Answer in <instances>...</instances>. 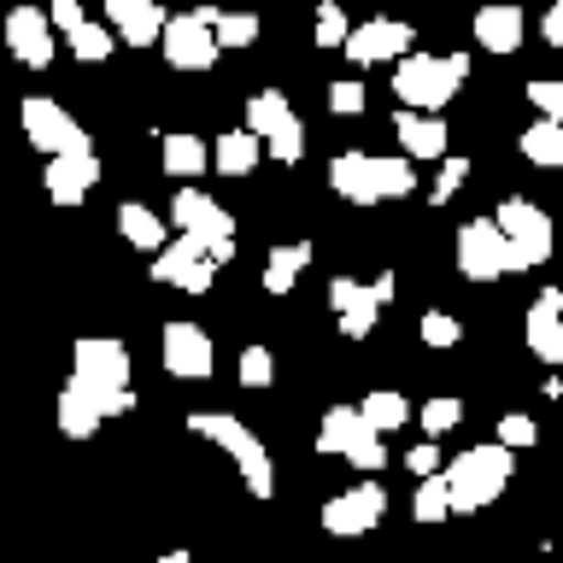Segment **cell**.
<instances>
[{
  "label": "cell",
  "mask_w": 563,
  "mask_h": 563,
  "mask_svg": "<svg viewBox=\"0 0 563 563\" xmlns=\"http://www.w3.org/2000/svg\"><path fill=\"white\" fill-rule=\"evenodd\" d=\"M135 405L130 394V346L112 334H82L70 352V382L59 394V429L70 440H88L100 422L123 417Z\"/></svg>",
  "instance_id": "6da1fadb"
},
{
  "label": "cell",
  "mask_w": 563,
  "mask_h": 563,
  "mask_svg": "<svg viewBox=\"0 0 563 563\" xmlns=\"http://www.w3.org/2000/svg\"><path fill=\"white\" fill-rule=\"evenodd\" d=\"M470 77V53H405L394 65V95H399V112H422V118H440L457 88Z\"/></svg>",
  "instance_id": "7a4b0ae2"
},
{
  "label": "cell",
  "mask_w": 563,
  "mask_h": 563,
  "mask_svg": "<svg viewBox=\"0 0 563 563\" xmlns=\"http://www.w3.org/2000/svg\"><path fill=\"white\" fill-rule=\"evenodd\" d=\"M329 188L341 194L346 206H376V200H405L417 188V165L411 158H382V153H341L329 165Z\"/></svg>",
  "instance_id": "3957f363"
},
{
  "label": "cell",
  "mask_w": 563,
  "mask_h": 563,
  "mask_svg": "<svg viewBox=\"0 0 563 563\" xmlns=\"http://www.w3.org/2000/svg\"><path fill=\"white\" fill-rule=\"evenodd\" d=\"M510 470H517V457H510V446H470L452 457L446 470V487H452V517H470V510H487L499 493L510 487Z\"/></svg>",
  "instance_id": "277c9868"
},
{
  "label": "cell",
  "mask_w": 563,
  "mask_h": 563,
  "mask_svg": "<svg viewBox=\"0 0 563 563\" xmlns=\"http://www.w3.org/2000/svg\"><path fill=\"white\" fill-rule=\"evenodd\" d=\"M188 429L211 440V446H223L229 457H235V470H241V482L253 499H271L276 493V470H271V452H264V440L246 429L241 417H223V411H194L188 417Z\"/></svg>",
  "instance_id": "5b68a950"
},
{
  "label": "cell",
  "mask_w": 563,
  "mask_h": 563,
  "mask_svg": "<svg viewBox=\"0 0 563 563\" xmlns=\"http://www.w3.org/2000/svg\"><path fill=\"white\" fill-rule=\"evenodd\" d=\"M229 258H235V246H211V241H200V235H176L165 253L153 258V282L183 288V294H206Z\"/></svg>",
  "instance_id": "8992f818"
},
{
  "label": "cell",
  "mask_w": 563,
  "mask_h": 563,
  "mask_svg": "<svg viewBox=\"0 0 563 563\" xmlns=\"http://www.w3.org/2000/svg\"><path fill=\"white\" fill-rule=\"evenodd\" d=\"M317 452H323V457H346L352 470H382L387 464L382 429H369L358 405H329L323 429H317Z\"/></svg>",
  "instance_id": "52a82bcc"
},
{
  "label": "cell",
  "mask_w": 563,
  "mask_h": 563,
  "mask_svg": "<svg viewBox=\"0 0 563 563\" xmlns=\"http://www.w3.org/2000/svg\"><path fill=\"white\" fill-rule=\"evenodd\" d=\"M246 130H253L282 165H299V158H306V123H299V112L288 106L282 88H264V95L246 100Z\"/></svg>",
  "instance_id": "ba28073f"
},
{
  "label": "cell",
  "mask_w": 563,
  "mask_h": 563,
  "mask_svg": "<svg viewBox=\"0 0 563 563\" xmlns=\"http://www.w3.org/2000/svg\"><path fill=\"white\" fill-rule=\"evenodd\" d=\"M493 223L505 229L510 271H540V264L552 258V218H545L534 200H505L493 211Z\"/></svg>",
  "instance_id": "9c48e42d"
},
{
  "label": "cell",
  "mask_w": 563,
  "mask_h": 563,
  "mask_svg": "<svg viewBox=\"0 0 563 563\" xmlns=\"http://www.w3.org/2000/svg\"><path fill=\"white\" fill-rule=\"evenodd\" d=\"M211 18H218V7H200V12H176L170 18V30H165V65L170 70H211L218 65V24H211Z\"/></svg>",
  "instance_id": "30bf717a"
},
{
  "label": "cell",
  "mask_w": 563,
  "mask_h": 563,
  "mask_svg": "<svg viewBox=\"0 0 563 563\" xmlns=\"http://www.w3.org/2000/svg\"><path fill=\"white\" fill-rule=\"evenodd\" d=\"M24 135L42 147L47 158H77V153H95L88 147V130L77 118L65 112L59 100H47V95H30L24 100Z\"/></svg>",
  "instance_id": "8fae6325"
},
{
  "label": "cell",
  "mask_w": 563,
  "mask_h": 563,
  "mask_svg": "<svg viewBox=\"0 0 563 563\" xmlns=\"http://www.w3.org/2000/svg\"><path fill=\"white\" fill-rule=\"evenodd\" d=\"M158 358H165V376H176V382H211V369H218V346H211V334L200 323H165Z\"/></svg>",
  "instance_id": "7c38bea8"
},
{
  "label": "cell",
  "mask_w": 563,
  "mask_h": 563,
  "mask_svg": "<svg viewBox=\"0 0 563 563\" xmlns=\"http://www.w3.org/2000/svg\"><path fill=\"white\" fill-rule=\"evenodd\" d=\"M382 517H387V487L382 482H358V487L334 493V499L323 505V528H329L334 540H358Z\"/></svg>",
  "instance_id": "4fadbf2b"
},
{
  "label": "cell",
  "mask_w": 563,
  "mask_h": 563,
  "mask_svg": "<svg viewBox=\"0 0 563 563\" xmlns=\"http://www.w3.org/2000/svg\"><path fill=\"white\" fill-rule=\"evenodd\" d=\"M457 271L470 282H493L510 271V246H505V229L493 218H470L457 229Z\"/></svg>",
  "instance_id": "5bb4252c"
},
{
  "label": "cell",
  "mask_w": 563,
  "mask_h": 563,
  "mask_svg": "<svg viewBox=\"0 0 563 563\" xmlns=\"http://www.w3.org/2000/svg\"><path fill=\"white\" fill-rule=\"evenodd\" d=\"M170 218L183 235H200L211 246H235V218L211 200L206 188H176V206H170Z\"/></svg>",
  "instance_id": "9a60e30c"
},
{
  "label": "cell",
  "mask_w": 563,
  "mask_h": 563,
  "mask_svg": "<svg viewBox=\"0 0 563 563\" xmlns=\"http://www.w3.org/2000/svg\"><path fill=\"white\" fill-rule=\"evenodd\" d=\"M7 47L18 53V65H30V70H47L53 65V18L42 7H12L7 12Z\"/></svg>",
  "instance_id": "2e32d148"
},
{
  "label": "cell",
  "mask_w": 563,
  "mask_h": 563,
  "mask_svg": "<svg viewBox=\"0 0 563 563\" xmlns=\"http://www.w3.org/2000/svg\"><path fill=\"white\" fill-rule=\"evenodd\" d=\"M417 35L411 24H399V18H369V24L352 30L346 42V59L352 65H382V59H405V47H411Z\"/></svg>",
  "instance_id": "e0dca14e"
},
{
  "label": "cell",
  "mask_w": 563,
  "mask_h": 563,
  "mask_svg": "<svg viewBox=\"0 0 563 563\" xmlns=\"http://www.w3.org/2000/svg\"><path fill=\"white\" fill-rule=\"evenodd\" d=\"M329 306H334V317H341L346 341H364V334L376 329V317H382L376 288H369V282H352V276H334L329 282Z\"/></svg>",
  "instance_id": "ac0fdd59"
},
{
  "label": "cell",
  "mask_w": 563,
  "mask_h": 563,
  "mask_svg": "<svg viewBox=\"0 0 563 563\" xmlns=\"http://www.w3.org/2000/svg\"><path fill=\"white\" fill-rule=\"evenodd\" d=\"M106 24H112L118 42H130V47H153V42H165L170 18L158 12V0H106Z\"/></svg>",
  "instance_id": "d6986e66"
},
{
  "label": "cell",
  "mask_w": 563,
  "mask_h": 563,
  "mask_svg": "<svg viewBox=\"0 0 563 563\" xmlns=\"http://www.w3.org/2000/svg\"><path fill=\"white\" fill-rule=\"evenodd\" d=\"M522 329H528V352L540 364H563V288H540Z\"/></svg>",
  "instance_id": "ffe728a7"
},
{
  "label": "cell",
  "mask_w": 563,
  "mask_h": 563,
  "mask_svg": "<svg viewBox=\"0 0 563 563\" xmlns=\"http://www.w3.org/2000/svg\"><path fill=\"white\" fill-rule=\"evenodd\" d=\"M95 183H100V158H95V153L47 158V170H42V188H47V200H53V206H82Z\"/></svg>",
  "instance_id": "44dd1931"
},
{
  "label": "cell",
  "mask_w": 563,
  "mask_h": 563,
  "mask_svg": "<svg viewBox=\"0 0 563 563\" xmlns=\"http://www.w3.org/2000/svg\"><path fill=\"white\" fill-rule=\"evenodd\" d=\"M394 135H399V147H405V158H440V165H446V123L440 118H422V112H399L394 118Z\"/></svg>",
  "instance_id": "7402d4cb"
},
{
  "label": "cell",
  "mask_w": 563,
  "mask_h": 563,
  "mask_svg": "<svg viewBox=\"0 0 563 563\" xmlns=\"http://www.w3.org/2000/svg\"><path fill=\"white\" fill-rule=\"evenodd\" d=\"M522 30H528L522 7H482V12H475V42H482L487 53H517Z\"/></svg>",
  "instance_id": "603a6c76"
},
{
  "label": "cell",
  "mask_w": 563,
  "mask_h": 563,
  "mask_svg": "<svg viewBox=\"0 0 563 563\" xmlns=\"http://www.w3.org/2000/svg\"><path fill=\"white\" fill-rule=\"evenodd\" d=\"M118 235L130 241L135 253H153V258H158V253H165V246L176 241V235H165V223H158V211L135 206V200H130V206H118Z\"/></svg>",
  "instance_id": "cb8c5ba5"
},
{
  "label": "cell",
  "mask_w": 563,
  "mask_h": 563,
  "mask_svg": "<svg viewBox=\"0 0 563 563\" xmlns=\"http://www.w3.org/2000/svg\"><path fill=\"white\" fill-rule=\"evenodd\" d=\"M158 165H165V176H176V183H194V176L211 165V147H206L200 135H165Z\"/></svg>",
  "instance_id": "d4e9b609"
},
{
  "label": "cell",
  "mask_w": 563,
  "mask_h": 563,
  "mask_svg": "<svg viewBox=\"0 0 563 563\" xmlns=\"http://www.w3.org/2000/svg\"><path fill=\"white\" fill-rule=\"evenodd\" d=\"M258 158H264V141L253 130H229V135H218V147H211V165L223 176H246Z\"/></svg>",
  "instance_id": "484cf974"
},
{
  "label": "cell",
  "mask_w": 563,
  "mask_h": 563,
  "mask_svg": "<svg viewBox=\"0 0 563 563\" xmlns=\"http://www.w3.org/2000/svg\"><path fill=\"white\" fill-rule=\"evenodd\" d=\"M517 147L528 165H540V170H563V123H528V130L517 135Z\"/></svg>",
  "instance_id": "4316f807"
},
{
  "label": "cell",
  "mask_w": 563,
  "mask_h": 563,
  "mask_svg": "<svg viewBox=\"0 0 563 563\" xmlns=\"http://www.w3.org/2000/svg\"><path fill=\"white\" fill-rule=\"evenodd\" d=\"M311 264V241H288V246H271V258H264V288L271 294H288L299 271Z\"/></svg>",
  "instance_id": "83f0119b"
},
{
  "label": "cell",
  "mask_w": 563,
  "mask_h": 563,
  "mask_svg": "<svg viewBox=\"0 0 563 563\" xmlns=\"http://www.w3.org/2000/svg\"><path fill=\"white\" fill-rule=\"evenodd\" d=\"M364 422L369 429H382V434H394V429H405V422H411V399L405 394H394V387H376V394H369L364 405Z\"/></svg>",
  "instance_id": "f1b7e54d"
},
{
  "label": "cell",
  "mask_w": 563,
  "mask_h": 563,
  "mask_svg": "<svg viewBox=\"0 0 563 563\" xmlns=\"http://www.w3.org/2000/svg\"><path fill=\"white\" fill-rule=\"evenodd\" d=\"M411 510H417V522H446V517H452V487H446V470H440V475H422Z\"/></svg>",
  "instance_id": "f546056e"
},
{
  "label": "cell",
  "mask_w": 563,
  "mask_h": 563,
  "mask_svg": "<svg viewBox=\"0 0 563 563\" xmlns=\"http://www.w3.org/2000/svg\"><path fill=\"white\" fill-rule=\"evenodd\" d=\"M65 42H70V53H77L82 65H100V59H112V42H118V35L106 30V24H82V30H70Z\"/></svg>",
  "instance_id": "4dcf8cb0"
},
{
  "label": "cell",
  "mask_w": 563,
  "mask_h": 563,
  "mask_svg": "<svg viewBox=\"0 0 563 563\" xmlns=\"http://www.w3.org/2000/svg\"><path fill=\"white\" fill-rule=\"evenodd\" d=\"M417 334H422V346L446 352V346L464 341V323H457L452 311H422V317H417Z\"/></svg>",
  "instance_id": "1f68e13d"
},
{
  "label": "cell",
  "mask_w": 563,
  "mask_h": 563,
  "mask_svg": "<svg viewBox=\"0 0 563 563\" xmlns=\"http://www.w3.org/2000/svg\"><path fill=\"white\" fill-rule=\"evenodd\" d=\"M211 24H218V47H253L258 30H264L253 12H218Z\"/></svg>",
  "instance_id": "d6a6232c"
},
{
  "label": "cell",
  "mask_w": 563,
  "mask_h": 563,
  "mask_svg": "<svg viewBox=\"0 0 563 563\" xmlns=\"http://www.w3.org/2000/svg\"><path fill=\"white\" fill-rule=\"evenodd\" d=\"M528 100H534V112L545 118V123H563V82H552V77H534L522 88Z\"/></svg>",
  "instance_id": "836d02e7"
},
{
  "label": "cell",
  "mask_w": 563,
  "mask_h": 563,
  "mask_svg": "<svg viewBox=\"0 0 563 563\" xmlns=\"http://www.w3.org/2000/svg\"><path fill=\"white\" fill-rule=\"evenodd\" d=\"M457 417H464V399H429V405H422V434H446V429H457Z\"/></svg>",
  "instance_id": "e575fe53"
},
{
  "label": "cell",
  "mask_w": 563,
  "mask_h": 563,
  "mask_svg": "<svg viewBox=\"0 0 563 563\" xmlns=\"http://www.w3.org/2000/svg\"><path fill=\"white\" fill-rule=\"evenodd\" d=\"M346 42H352L346 12L341 7H317V47H341L346 53Z\"/></svg>",
  "instance_id": "d590c367"
},
{
  "label": "cell",
  "mask_w": 563,
  "mask_h": 563,
  "mask_svg": "<svg viewBox=\"0 0 563 563\" xmlns=\"http://www.w3.org/2000/svg\"><path fill=\"white\" fill-rule=\"evenodd\" d=\"M271 382H276L271 346H246V352H241V387H271Z\"/></svg>",
  "instance_id": "8d00e7d4"
},
{
  "label": "cell",
  "mask_w": 563,
  "mask_h": 563,
  "mask_svg": "<svg viewBox=\"0 0 563 563\" xmlns=\"http://www.w3.org/2000/svg\"><path fill=\"white\" fill-rule=\"evenodd\" d=\"M540 440V429H534V417H522V411H510V417H499V446H534Z\"/></svg>",
  "instance_id": "74e56055"
},
{
  "label": "cell",
  "mask_w": 563,
  "mask_h": 563,
  "mask_svg": "<svg viewBox=\"0 0 563 563\" xmlns=\"http://www.w3.org/2000/svg\"><path fill=\"white\" fill-rule=\"evenodd\" d=\"M464 176H470V158H446V165H440V183L429 188V200L434 206H446L457 188H464Z\"/></svg>",
  "instance_id": "f35d334b"
},
{
  "label": "cell",
  "mask_w": 563,
  "mask_h": 563,
  "mask_svg": "<svg viewBox=\"0 0 563 563\" xmlns=\"http://www.w3.org/2000/svg\"><path fill=\"white\" fill-rule=\"evenodd\" d=\"M329 112L358 118V112H364V88H358V82H329Z\"/></svg>",
  "instance_id": "ab89813d"
},
{
  "label": "cell",
  "mask_w": 563,
  "mask_h": 563,
  "mask_svg": "<svg viewBox=\"0 0 563 563\" xmlns=\"http://www.w3.org/2000/svg\"><path fill=\"white\" fill-rule=\"evenodd\" d=\"M47 18H53V30H65V35L88 24V12L77 7V0H53V7H47Z\"/></svg>",
  "instance_id": "60d3db41"
},
{
  "label": "cell",
  "mask_w": 563,
  "mask_h": 563,
  "mask_svg": "<svg viewBox=\"0 0 563 563\" xmlns=\"http://www.w3.org/2000/svg\"><path fill=\"white\" fill-rule=\"evenodd\" d=\"M405 464L417 470V482H422V475H440V452H434V440H422V446H411V457H405Z\"/></svg>",
  "instance_id": "b9f144b4"
},
{
  "label": "cell",
  "mask_w": 563,
  "mask_h": 563,
  "mask_svg": "<svg viewBox=\"0 0 563 563\" xmlns=\"http://www.w3.org/2000/svg\"><path fill=\"white\" fill-rule=\"evenodd\" d=\"M540 35H545V47H563V0L540 18Z\"/></svg>",
  "instance_id": "7bdbcfd3"
},
{
  "label": "cell",
  "mask_w": 563,
  "mask_h": 563,
  "mask_svg": "<svg viewBox=\"0 0 563 563\" xmlns=\"http://www.w3.org/2000/svg\"><path fill=\"white\" fill-rule=\"evenodd\" d=\"M369 288H376V299H382V306H387V299H394V276H387V271H382L376 282H369Z\"/></svg>",
  "instance_id": "ee69618b"
},
{
  "label": "cell",
  "mask_w": 563,
  "mask_h": 563,
  "mask_svg": "<svg viewBox=\"0 0 563 563\" xmlns=\"http://www.w3.org/2000/svg\"><path fill=\"white\" fill-rule=\"evenodd\" d=\"M158 563H194L188 552H165V558H158Z\"/></svg>",
  "instance_id": "f6af8a7d"
},
{
  "label": "cell",
  "mask_w": 563,
  "mask_h": 563,
  "mask_svg": "<svg viewBox=\"0 0 563 563\" xmlns=\"http://www.w3.org/2000/svg\"><path fill=\"white\" fill-rule=\"evenodd\" d=\"M558 288H563V282H558Z\"/></svg>",
  "instance_id": "bcb514c9"
}]
</instances>
